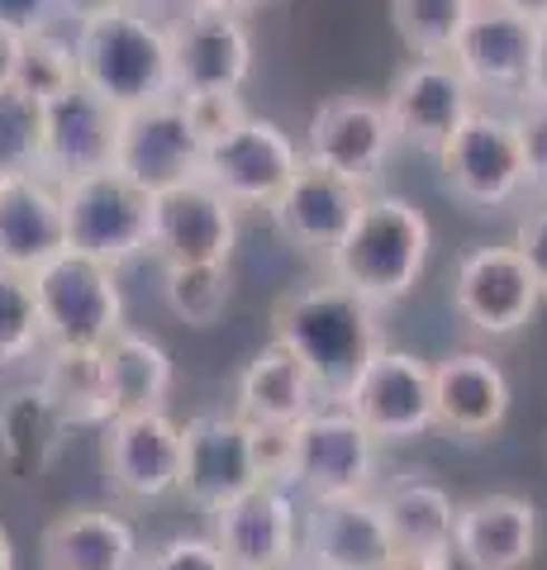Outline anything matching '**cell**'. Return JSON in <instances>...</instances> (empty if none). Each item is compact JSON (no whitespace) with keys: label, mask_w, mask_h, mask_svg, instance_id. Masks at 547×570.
<instances>
[{"label":"cell","mask_w":547,"mask_h":570,"mask_svg":"<svg viewBox=\"0 0 547 570\" xmlns=\"http://www.w3.org/2000/svg\"><path fill=\"white\" fill-rule=\"evenodd\" d=\"M276 343H286L314 376L320 400H343L352 376L385 347L381 309L343 281H320L305 291H291L272 314Z\"/></svg>","instance_id":"obj_1"},{"label":"cell","mask_w":547,"mask_h":570,"mask_svg":"<svg viewBox=\"0 0 547 570\" xmlns=\"http://www.w3.org/2000/svg\"><path fill=\"white\" fill-rule=\"evenodd\" d=\"M429 247L433 228L419 205L367 190L358 219L329 253V276L358 291L362 299H372L377 309H391L404 295H414L423 266H429Z\"/></svg>","instance_id":"obj_2"},{"label":"cell","mask_w":547,"mask_h":570,"mask_svg":"<svg viewBox=\"0 0 547 570\" xmlns=\"http://www.w3.org/2000/svg\"><path fill=\"white\" fill-rule=\"evenodd\" d=\"M72 52H77V81L105 96L119 115L176 96L167 29L153 24L134 0L96 14V20H81L72 33Z\"/></svg>","instance_id":"obj_3"},{"label":"cell","mask_w":547,"mask_h":570,"mask_svg":"<svg viewBox=\"0 0 547 570\" xmlns=\"http://www.w3.org/2000/svg\"><path fill=\"white\" fill-rule=\"evenodd\" d=\"M58 195L72 253L96 257L115 272L153 253V195L134 186L125 171L100 167L86 176H67V181H58Z\"/></svg>","instance_id":"obj_4"},{"label":"cell","mask_w":547,"mask_h":570,"mask_svg":"<svg viewBox=\"0 0 547 570\" xmlns=\"http://www.w3.org/2000/svg\"><path fill=\"white\" fill-rule=\"evenodd\" d=\"M48 347H105L125 328V291L115 266L62 247L39 272H29Z\"/></svg>","instance_id":"obj_5"},{"label":"cell","mask_w":547,"mask_h":570,"mask_svg":"<svg viewBox=\"0 0 547 570\" xmlns=\"http://www.w3.org/2000/svg\"><path fill=\"white\" fill-rule=\"evenodd\" d=\"M286 485L305 499L372 494L377 485V438L362 428L343 400H320L295 423Z\"/></svg>","instance_id":"obj_6"},{"label":"cell","mask_w":547,"mask_h":570,"mask_svg":"<svg viewBox=\"0 0 547 570\" xmlns=\"http://www.w3.org/2000/svg\"><path fill=\"white\" fill-rule=\"evenodd\" d=\"M300 148L295 138L281 129L276 119H257L248 115L243 124H234L228 134L205 142L201 157V181L215 186L224 200H234L238 209H267L286 181L300 171Z\"/></svg>","instance_id":"obj_7"},{"label":"cell","mask_w":547,"mask_h":570,"mask_svg":"<svg viewBox=\"0 0 547 570\" xmlns=\"http://www.w3.org/2000/svg\"><path fill=\"white\" fill-rule=\"evenodd\" d=\"M176 96L191 91H243L253 77V33L238 10L191 0L167 29Z\"/></svg>","instance_id":"obj_8"},{"label":"cell","mask_w":547,"mask_h":570,"mask_svg":"<svg viewBox=\"0 0 547 570\" xmlns=\"http://www.w3.org/2000/svg\"><path fill=\"white\" fill-rule=\"evenodd\" d=\"M438 163H443L448 190L476 209H500L524 190V153L515 119L481 110V105L438 148Z\"/></svg>","instance_id":"obj_9"},{"label":"cell","mask_w":547,"mask_h":570,"mask_svg":"<svg viewBox=\"0 0 547 570\" xmlns=\"http://www.w3.org/2000/svg\"><path fill=\"white\" fill-rule=\"evenodd\" d=\"M343 404L377 442H414L433 428V366L414 352L381 347L352 376Z\"/></svg>","instance_id":"obj_10"},{"label":"cell","mask_w":547,"mask_h":570,"mask_svg":"<svg viewBox=\"0 0 547 570\" xmlns=\"http://www.w3.org/2000/svg\"><path fill=\"white\" fill-rule=\"evenodd\" d=\"M452 305L481 337H515L534 324L543 291L515 243L471 247L452 272Z\"/></svg>","instance_id":"obj_11"},{"label":"cell","mask_w":547,"mask_h":570,"mask_svg":"<svg viewBox=\"0 0 547 570\" xmlns=\"http://www.w3.org/2000/svg\"><path fill=\"white\" fill-rule=\"evenodd\" d=\"M262 485L253 423L238 414H196L182 423V475L176 494H186L196 509L215 513L228 499Z\"/></svg>","instance_id":"obj_12"},{"label":"cell","mask_w":547,"mask_h":570,"mask_svg":"<svg viewBox=\"0 0 547 570\" xmlns=\"http://www.w3.org/2000/svg\"><path fill=\"white\" fill-rule=\"evenodd\" d=\"M395 148V129H391V115L377 96H362V91H348V96H329L320 110L310 115V129H305V157L310 167H324V171H339L343 181H358V186H372L385 157Z\"/></svg>","instance_id":"obj_13"},{"label":"cell","mask_w":547,"mask_h":570,"mask_svg":"<svg viewBox=\"0 0 547 570\" xmlns=\"http://www.w3.org/2000/svg\"><path fill=\"white\" fill-rule=\"evenodd\" d=\"M201 157H205V142L191 129V119L176 96L119 115V138H115L110 167L125 171L129 181L144 186L148 195L201 176Z\"/></svg>","instance_id":"obj_14"},{"label":"cell","mask_w":547,"mask_h":570,"mask_svg":"<svg viewBox=\"0 0 547 570\" xmlns=\"http://www.w3.org/2000/svg\"><path fill=\"white\" fill-rule=\"evenodd\" d=\"M391 115L395 142H414L419 153H433L462 129V119L476 110V91L452 58H414L381 96Z\"/></svg>","instance_id":"obj_15"},{"label":"cell","mask_w":547,"mask_h":570,"mask_svg":"<svg viewBox=\"0 0 547 570\" xmlns=\"http://www.w3.org/2000/svg\"><path fill=\"white\" fill-rule=\"evenodd\" d=\"M182 475V423L167 419V409L144 414H115L105 423V480L129 504L176 494Z\"/></svg>","instance_id":"obj_16"},{"label":"cell","mask_w":547,"mask_h":570,"mask_svg":"<svg viewBox=\"0 0 547 570\" xmlns=\"http://www.w3.org/2000/svg\"><path fill=\"white\" fill-rule=\"evenodd\" d=\"M300 557L314 570H395V547L372 494L305 499Z\"/></svg>","instance_id":"obj_17"},{"label":"cell","mask_w":547,"mask_h":570,"mask_svg":"<svg viewBox=\"0 0 547 570\" xmlns=\"http://www.w3.org/2000/svg\"><path fill=\"white\" fill-rule=\"evenodd\" d=\"M238 243V205L191 176L153 195V253L163 262H228Z\"/></svg>","instance_id":"obj_18"},{"label":"cell","mask_w":547,"mask_h":570,"mask_svg":"<svg viewBox=\"0 0 547 570\" xmlns=\"http://www.w3.org/2000/svg\"><path fill=\"white\" fill-rule=\"evenodd\" d=\"M215 519V547L224 551L228 570H276L300 557V513L286 485H253L248 494L228 499Z\"/></svg>","instance_id":"obj_19"},{"label":"cell","mask_w":547,"mask_h":570,"mask_svg":"<svg viewBox=\"0 0 547 570\" xmlns=\"http://www.w3.org/2000/svg\"><path fill=\"white\" fill-rule=\"evenodd\" d=\"M119 110L105 96H96L86 81H72L67 91L43 100V176L67 181L115 163Z\"/></svg>","instance_id":"obj_20"},{"label":"cell","mask_w":547,"mask_h":570,"mask_svg":"<svg viewBox=\"0 0 547 570\" xmlns=\"http://www.w3.org/2000/svg\"><path fill=\"white\" fill-rule=\"evenodd\" d=\"M362 200H367V186L343 181L339 171L300 163V171L291 176L286 190H281L267 209H272V224L281 228V238L291 247L329 257L333 247L343 243L352 219H358Z\"/></svg>","instance_id":"obj_21"},{"label":"cell","mask_w":547,"mask_h":570,"mask_svg":"<svg viewBox=\"0 0 547 570\" xmlns=\"http://www.w3.org/2000/svg\"><path fill=\"white\" fill-rule=\"evenodd\" d=\"M534 39H538L534 20H519V14L490 6V0H476V10L467 14L448 58L471 81V91H524L528 62H534Z\"/></svg>","instance_id":"obj_22"},{"label":"cell","mask_w":547,"mask_h":570,"mask_svg":"<svg viewBox=\"0 0 547 570\" xmlns=\"http://www.w3.org/2000/svg\"><path fill=\"white\" fill-rule=\"evenodd\" d=\"M538 551V509L524 494H481L457 504L452 557L467 570H524Z\"/></svg>","instance_id":"obj_23"},{"label":"cell","mask_w":547,"mask_h":570,"mask_svg":"<svg viewBox=\"0 0 547 570\" xmlns=\"http://www.w3.org/2000/svg\"><path fill=\"white\" fill-rule=\"evenodd\" d=\"M509 376L486 352H452L433 366V428L452 438H490L509 414Z\"/></svg>","instance_id":"obj_24"},{"label":"cell","mask_w":547,"mask_h":570,"mask_svg":"<svg viewBox=\"0 0 547 570\" xmlns=\"http://www.w3.org/2000/svg\"><path fill=\"white\" fill-rule=\"evenodd\" d=\"M67 247L62 195L43 171L6 176L0 181V266L10 272H39L48 257Z\"/></svg>","instance_id":"obj_25"},{"label":"cell","mask_w":547,"mask_h":570,"mask_svg":"<svg viewBox=\"0 0 547 570\" xmlns=\"http://www.w3.org/2000/svg\"><path fill=\"white\" fill-rule=\"evenodd\" d=\"M320 404V390H314V376L305 371V362L286 347L272 343L253 352V362L243 366L238 390H234V414L248 423H300L310 409Z\"/></svg>","instance_id":"obj_26"},{"label":"cell","mask_w":547,"mask_h":570,"mask_svg":"<svg viewBox=\"0 0 547 570\" xmlns=\"http://www.w3.org/2000/svg\"><path fill=\"white\" fill-rule=\"evenodd\" d=\"M67 419L52 409V400L33 385H20L0 400V466L10 480H39L58 461L67 442Z\"/></svg>","instance_id":"obj_27"},{"label":"cell","mask_w":547,"mask_h":570,"mask_svg":"<svg viewBox=\"0 0 547 570\" xmlns=\"http://www.w3.org/2000/svg\"><path fill=\"white\" fill-rule=\"evenodd\" d=\"M43 570H134L138 538L105 509H72L43 528Z\"/></svg>","instance_id":"obj_28"},{"label":"cell","mask_w":547,"mask_h":570,"mask_svg":"<svg viewBox=\"0 0 547 570\" xmlns=\"http://www.w3.org/2000/svg\"><path fill=\"white\" fill-rule=\"evenodd\" d=\"M100 352H105V385H110V414L167 409L176 366H172V352L157 337L119 328Z\"/></svg>","instance_id":"obj_29"},{"label":"cell","mask_w":547,"mask_h":570,"mask_svg":"<svg viewBox=\"0 0 547 570\" xmlns=\"http://www.w3.org/2000/svg\"><path fill=\"white\" fill-rule=\"evenodd\" d=\"M39 390L67 419V428H105L115 419L100 347H43Z\"/></svg>","instance_id":"obj_30"},{"label":"cell","mask_w":547,"mask_h":570,"mask_svg":"<svg viewBox=\"0 0 547 570\" xmlns=\"http://www.w3.org/2000/svg\"><path fill=\"white\" fill-rule=\"evenodd\" d=\"M163 295L182 324L215 328L234 295V276H228V262H167Z\"/></svg>","instance_id":"obj_31"},{"label":"cell","mask_w":547,"mask_h":570,"mask_svg":"<svg viewBox=\"0 0 547 570\" xmlns=\"http://www.w3.org/2000/svg\"><path fill=\"white\" fill-rule=\"evenodd\" d=\"M471 10L476 0H391L395 33L414 58H448Z\"/></svg>","instance_id":"obj_32"},{"label":"cell","mask_w":547,"mask_h":570,"mask_svg":"<svg viewBox=\"0 0 547 570\" xmlns=\"http://www.w3.org/2000/svg\"><path fill=\"white\" fill-rule=\"evenodd\" d=\"M43 167V100L14 81L0 86V181Z\"/></svg>","instance_id":"obj_33"},{"label":"cell","mask_w":547,"mask_h":570,"mask_svg":"<svg viewBox=\"0 0 547 570\" xmlns=\"http://www.w3.org/2000/svg\"><path fill=\"white\" fill-rule=\"evenodd\" d=\"M10 81L29 91L33 100H48L67 91L77 81V52L72 39H62L58 29H39V33H25L20 48H14V71Z\"/></svg>","instance_id":"obj_34"},{"label":"cell","mask_w":547,"mask_h":570,"mask_svg":"<svg viewBox=\"0 0 547 570\" xmlns=\"http://www.w3.org/2000/svg\"><path fill=\"white\" fill-rule=\"evenodd\" d=\"M43 343V324H39V299L25 272L0 266V371L20 366L29 356H39Z\"/></svg>","instance_id":"obj_35"},{"label":"cell","mask_w":547,"mask_h":570,"mask_svg":"<svg viewBox=\"0 0 547 570\" xmlns=\"http://www.w3.org/2000/svg\"><path fill=\"white\" fill-rule=\"evenodd\" d=\"M134 570H228V561H224V551L215 547V538L176 532V538L157 542L148 557H138Z\"/></svg>","instance_id":"obj_36"},{"label":"cell","mask_w":547,"mask_h":570,"mask_svg":"<svg viewBox=\"0 0 547 570\" xmlns=\"http://www.w3.org/2000/svg\"><path fill=\"white\" fill-rule=\"evenodd\" d=\"M182 100V110L191 119V129L201 134V142L228 134L234 124L248 119V105H243L238 91H191V96H176Z\"/></svg>","instance_id":"obj_37"},{"label":"cell","mask_w":547,"mask_h":570,"mask_svg":"<svg viewBox=\"0 0 547 570\" xmlns=\"http://www.w3.org/2000/svg\"><path fill=\"white\" fill-rule=\"evenodd\" d=\"M515 129H519V153H524V190L547 195V100L524 96Z\"/></svg>","instance_id":"obj_38"},{"label":"cell","mask_w":547,"mask_h":570,"mask_svg":"<svg viewBox=\"0 0 547 570\" xmlns=\"http://www.w3.org/2000/svg\"><path fill=\"white\" fill-rule=\"evenodd\" d=\"M62 0H0V29H10L14 39L39 29H58Z\"/></svg>","instance_id":"obj_39"},{"label":"cell","mask_w":547,"mask_h":570,"mask_svg":"<svg viewBox=\"0 0 547 570\" xmlns=\"http://www.w3.org/2000/svg\"><path fill=\"white\" fill-rule=\"evenodd\" d=\"M515 247H519L524 266H528V272H534L538 291L547 295V205H543V209H534V214H528V219L519 224Z\"/></svg>","instance_id":"obj_40"},{"label":"cell","mask_w":547,"mask_h":570,"mask_svg":"<svg viewBox=\"0 0 547 570\" xmlns=\"http://www.w3.org/2000/svg\"><path fill=\"white\" fill-rule=\"evenodd\" d=\"M524 96H528V100H547V20L538 24V39H534V62H528Z\"/></svg>","instance_id":"obj_41"},{"label":"cell","mask_w":547,"mask_h":570,"mask_svg":"<svg viewBox=\"0 0 547 570\" xmlns=\"http://www.w3.org/2000/svg\"><path fill=\"white\" fill-rule=\"evenodd\" d=\"M119 6H129V0H62V20L81 24V20H96V14L119 10Z\"/></svg>","instance_id":"obj_42"},{"label":"cell","mask_w":547,"mask_h":570,"mask_svg":"<svg viewBox=\"0 0 547 570\" xmlns=\"http://www.w3.org/2000/svg\"><path fill=\"white\" fill-rule=\"evenodd\" d=\"M490 6H500V10H509V14H519V20H534V24L547 20V0H490Z\"/></svg>","instance_id":"obj_43"},{"label":"cell","mask_w":547,"mask_h":570,"mask_svg":"<svg viewBox=\"0 0 547 570\" xmlns=\"http://www.w3.org/2000/svg\"><path fill=\"white\" fill-rule=\"evenodd\" d=\"M14 48H20V39H14L10 29H0V86H6L14 71Z\"/></svg>","instance_id":"obj_44"},{"label":"cell","mask_w":547,"mask_h":570,"mask_svg":"<svg viewBox=\"0 0 547 570\" xmlns=\"http://www.w3.org/2000/svg\"><path fill=\"white\" fill-rule=\"evenodd\" d=\"M0 570H20V557H14V542L6 528H0Z\"/></svg>","instance_id":"obj_45"},{"label":"cell","mask_w":547,"mask_h":570,"mask_svg":"<svg viewBox=\"0 0 547 570\" xmlns=\"http://www.w3.org/2000/svg\"><path fill=\"white\" fill-rule=\"evenodd\" d=\"M209 6H224V10H238V14H248L257 6H267V0H209Z\"/></svg>","instance_id":"obj_46"}]
</instances>
